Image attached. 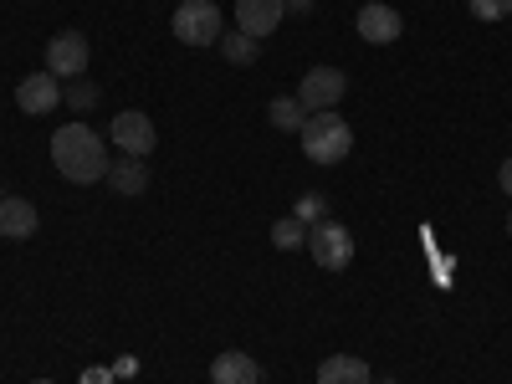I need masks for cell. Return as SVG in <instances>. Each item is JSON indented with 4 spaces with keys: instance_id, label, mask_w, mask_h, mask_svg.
Instances as JSON below:
<instances>
[{
    "instance_id": "cell-1",
    "label": "cell",
    "mask_w": 512,
    "mask_h": 384,
    "mask_svg": "<svg viewBox=\"0 0 512 384\" xmlns=\"http://www.w3.org/2000/svg\"><path fill=\"white\" fill-rule=\"evenodd\" d=\"M52 164H57V175L72 180V185H98L108 180V169L113 159L103 154V139L93 134L88 123H62L57 134H52Z\"/></svg>"
},
{
    "instance_id": "cell-2",
    "label": "cell",
    "mask_w": 512,
    "mask_h": 384,
    "mask_svg": "<svg viewBox=\"0 0 512 384\" xmlns=\"http://www.w3.org/2000/svg\"><path fill=\"white\" fill-rule=\"evenodd\" d=\"M303 154H308L313 164H344V159L354 154V128L338 118L333 108H328V113H313V118L303 123Z\"/></svg>"
},
{
    "instance_id": "cell-3",
    "label": "cell",
    "mask_w": 512,
    "mask_h": 384,
    "mask_svg": "<svg viewBox=\"0 0 512 384\" xmlns=\"http://www.w3.org/2000/svg\"><path fill=\"white\" fill-rule=\"evenodd\" d=\"M175 36L185 47H216L221 41V6L216 0H185V6H175Z\"/></svg>"
},
{
    "instance_id": "cell-4",
    "label": "cell",
    "mask_w": 512,
    "mask_h": 384,
    "mask_svg": "<svg viewBox=\"0 0 512 384\" xmlns=\"http://www.w3.org/2000/svg\"><path fill=\"white\" fill-rule=\"evenodd\" d=\"M344 93H349V77L338 67H313V72H303V82H297V103H303V113H328V108H338Z\"/></svg>"
},
{
    "instance_id": "cell-5",
    "label": "cell",
    "mask_w": 512,
    "mask_h": 384,
    "mask_svg": "<svg viewBox=\"0 0 512 384\" xmlns=\"http://www.w3.org/2000/svg\"><path fill=\"white\" fill-rule=\"evenodd\" d=\"M308 251H313V262H318L323 272H344V267L354 262V236H349V226L323 221V226L308 231Z\"/></svg>"
},
{
    "instance_id": "cell-6",
    "label": "cell",
    "mask_w": 512,
    "mask_h": 384,
    "mask_svg": "<svg viewBox=\"0 0 512 384\" xmlns=\"http://www.w3.org/2000/svg\"><path fill=\"white\" fill-rule=\"evenodd\" d=\"M88 36L82 31H57L52 41H47V72L62 82V77H82L88 72Z\"/></svg>"
},
{
    "instance_id": "cell-7",
    "label": "cell",
    "mask_w": 512,
    "mask_h": 384,
    "mask_svg": "<svg viewBox=\"0 0 512 384\" xmlns=\"http://www.w3.org/2000/svg\"><path fill=\"white\" fill-rule=\"evenodd\" d=\"M108 134H113V144H118L123 154H134V159L154 154V144H159V128H154V118H149V113H134V108L118 113Z\"/></svg>"
},
{
    "instance_id": "cell-8",
    "label": "cell",
    "mask_w": 512,
    "mask_h": 384,
    "mask_svg": "<svg viewBox=\"0 0 512 384\" xmlns=\"http://www.w3.org/2000/svg\"><path fill=\"white\" fill-rule=\"evenodd\" d=\"M282 16H287V0H236V31H246V36H272L277 26H282Z\"/></svg>"
},
{
    "instance_id": "cell-9",
    "label": "cell",
    "mask_w": 512,
    "mask_h": 384,
    "mask_svg": "<svg viewBox=\"0 0 512 384\" xmlns=\"http://www.w3.org/2000/svg\"><path fill=\"white\" fill-rule=\"evenodd\" d=\"M57 103H62V88H57V77H52V72H31V77H21V88H16V108H21V113L41 118V113H52Z\"/></svg>"
},
{
    "instance_id": "cell-10",
    "label": "cell",
    "mask_w": 512,
    "mask_h": 384,
    "mask_svg": "<svg viewBox=\"0 0 512 384\" xmlns=\"http://www.w3.org/2000/svg\"><path fill=\"white\" fill-rule=\"evenodd\" d=\"M405 21L395 6H379V0H369V6L359 11V36L369 41V47H390V41H400Z\"/></svg>"
},
{
    "instance_id": "cell-11",
    "label": "cell",
    "mask_w": 512,
    "mask_h": 384,
    "mask_svg": "<svg viewBox=\"0 0 512 384\" xmlns=\"http://www.w3.org/2000/svg\"><path fill=\"white\" fill-rule=\"evenodd\" d=\"M0 236H11V241L36 236V205L21 195H0Z\"/></svg>"
},
{
    "instance_id": "cell-12",
    "label": "cell",
    "mask_w": 512,
    "mask_h": 384,
    "mask_svg": "<svg viewBox=\"0 0 512 384\" xmlns=\"http://www.w3.org/2000/svg\"><path fill=\"white\" fill-rule=\"evenodd\" d=\"M210 384H262V364H256L251 354L231 349L221 354L216 364H210Z\"/></svg>"
},
{
    "instance_id": "cell-13",
    "label": "cell",
    "mask_w": 512,
    "mask_h": 384,
    "mask_svg": "<svg viewBox=\"0 0 512 384\" xmlns=\"http://www.w3.org/2000/svg\"><path fill=\"white\" fill-rule=\"evenodd\" d=\"M318 384H374V374L354 354H333V359L318 364Z\"/></svg>"
},
{
    "instance_id": "cell-14",
    "label": "cell",
    "mask_w": 512,
    "mask_h": 384,
    "mask_svg": "<svg viewBox=\"0 0 512 384\" xmlns=\"http://www.w3.org/2000/svg\"><path fill=\"white\" fill-rule=\"evenodd\" d=\"M108 185H113V195H144V190H149V169H144V159H134V154L113 159Z\"/></svg>"
},
{
    "instance_id": "cell-15",
    "label": "cell",
    "mask_w": 512,
    "mask_h": 384,
    "mask_svg": "<svg viewBox=\"0 0 512 384\" xmlns=\"http://www.w3.org/2000/svg\"><path fill=\"white\" fill-rule=\"evenodd\" d=\"M216 47H221V57H226V62L246 67V62H256V52H262V41H256V36H246V31H221V41H216Z\"/></svg>"
},
{
    "instance_id": "cell-16",
    "label": "cell",
    "mask_w": 512,
    "mask_h": 384,
    "mask_svg": "<svg viewBox=\"0 0 512 384\" xmlns=\"http://www.w3.org/2000/svg\"><path fill=\"white\" fill-rule=\"evenodd\" d=\"M267 113H272V123L282 128V134H303V123H308V118H303V103H297V98H272Z\"/></svg>"
},
{
    "instance_id": "cell-17",
    "label": "cell",
    "mask_w": 512,
    "mask_h": 384,
    "mask_svg": "<svg viewBox=\"0 0 512 384\" xmlns=\"http://www.w3.org/2000/svg\"><path fill=\"white\" fill-rule=\"evenodd\" d=\"M272 246H277V251H297V246H308V226L297 221V216L277 221V226H272Z\"/></svg>"
},
{
    "instance_id": "cell-18",
    "label": "cell",
    "mask_w": 512,
    "mask_h": 384,
    "mask_svg": "<svg viewBox=\"0 0 512 384\" xmlns=\"http://www.w3.org/2000/svg\"><path fill=\"white\" fill-rule=\"evenodd\" d=\"M292 216H297V221H303V226L313 231V226H323V221H328V200H323V195H303V200H297V210H292Z\"/></svg>"
},
{
    "instance_id": "cell-19",
    "label": "cell",
    "mask_w": 512,
    "mask_h": 384,
    "mask_svg": "<svg viewBox=\"0 0 512 384\" xmlns=\"http://www.w3.org/2000/svg\"><path fill=\"white\" fill-rule=\"evenodd\" d=\"M472 16L477 21H507L512 16V0H472Z\"/></svg>"
},
{
    "instance_id": "cell-20",
    "label": "cell",
    "mask_w": 512,
    "mask_h": 384,
    "mask_svg": "<svg viewBox=\"0 0 512 384\" xmlns=\"http://www.w3.org/2000/svg\"><path fill=\"white\" fill-rule=\"evenodd\" d=\"M67 103H72V108H93V103H98V88H93V82H82V77H72Z\"/></svg>"
},
{
    "instance_id": "cell-21",
    "label": "cell",
    "mask_w": 512,
    "mask_h": 384,
    "mask_svg": "<svg viewBox=\"0 0 512 384\" xmlns=\"http://www.w3.org/2000/svg\"><path fill=\"white\" fill-rule=\"evenodd\" d=\"M497 185H502V195H512V159H502V169H497Z\"/></svg>"
},
{
    "instance_id": "cell-22",
    "label": "cell",
    "mask_w": 512,
    "mask_h": 384,
    "mask_svg": "<svg viewBox=\"0 0 512 384\" xmlns=\"http://www.w3.org/2000/svg\"><path fill=\"white\" fill-rule=\"evenodd\" d=\"M108 379H113L108 369H88V374H82V384H108Z\"/></svg>"
},
{
    "instance_id": "cell-23",
    "label": "cell",
    "mask_w": 512,
    "mask_h": 384,
    "mask_svg": "<svg viewBox=\"0 0 512 384\" xmlns=\"http://www.w3.org/2000/svg\"><path fill=\"white\" fill-rule=\"evenodd\" d=\"M379 384H400V379H379Z\"/></svg>"
},
{
    "instance_id": "cell-24",
    "label": "cell",
    "mask_w": 512,
    "mask_h": 384,
    "mask_svg": "<svg viewBox=\"0 0 512 384\" xmlns=\"http://www.w3.org/2000/svg\"><path fill=\"white\" fill-rule=\"evenodd\" d=\"M31 384H52V379H31Z\"/></svg>"
},
{
    "instance_id": "cell-25",
    "label": "cell",
    "mask_w": 512,
    "mask_h": 384,
    "mask_svg": "<svg viewBox=\"0 0 512 384\" xmlns=\"http://www.w3.org/2000/svg\"><path fill=\"white\" fill-rule=\"evenodd\" d=\"M507 236H512V216H507Z\"/></svg>"
},
{
    "instance_id": "cell-26",
    "label": "cell",
    "mask_w": 512,
    "mask_h": 384,
    "mask_svg": "<svg viewBox=\"0 0 512 384\" xmlns=\"http://www.w3.org/2000/svg\"><path fill=\"white\" fill-rule=\"evenodd\" d=\"M507 21H512V16H507Z\"/></svg>"
}]
</instances>
